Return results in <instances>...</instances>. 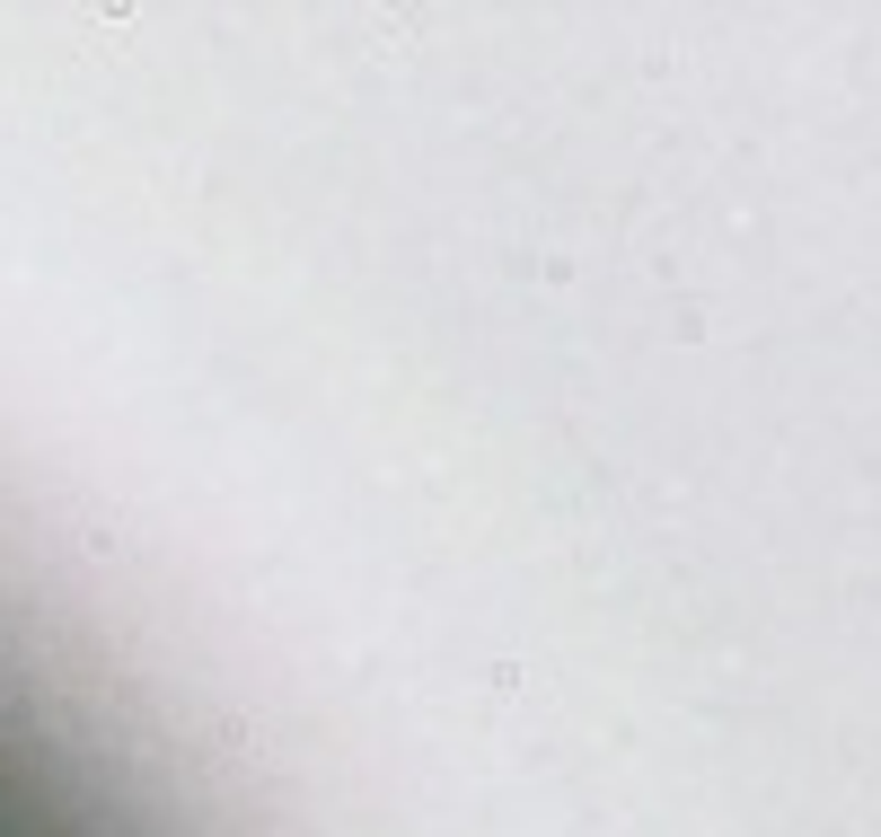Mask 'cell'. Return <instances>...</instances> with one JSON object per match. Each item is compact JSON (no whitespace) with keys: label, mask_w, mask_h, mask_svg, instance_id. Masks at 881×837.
Returning <instances> with one entry per match:
<instances>
[{"label":"cell","mask_w":881,"mask_h":837,"mask_svg":"<svg viewBox=\"0 0 881 837\" xmlns=\"http://www.w3.org/2000/svg\"><path fill=\"white\" fill-rule=\"evenodd\" d=\"M0 837H71L44 803H35V785H27L9 758H0Z\"/></svg>","instance_id":"1"}]
</instances>
